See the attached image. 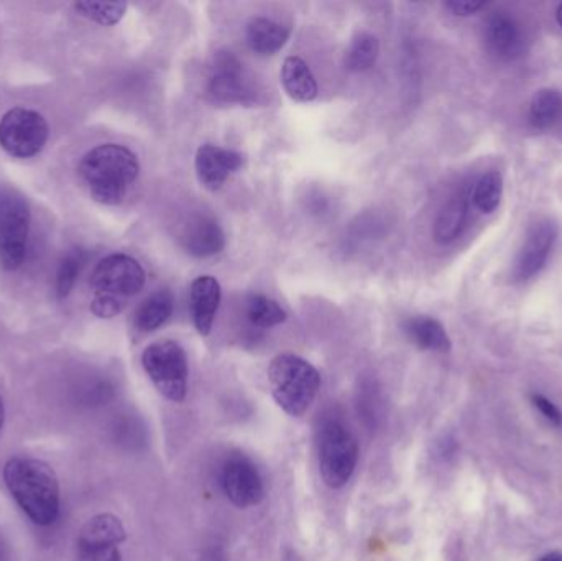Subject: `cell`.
<instances>
[{
	"label": "cell",
	"mask_w": 562,
	"mask_h": 561,
	"mask_svg": "<svg viewBox=\"0 0 562 561\" xmlns=\"http://www.w3.org/2000/svg\"><path fill=\"white\" fill-rule=\"evenodd\" d=\"M2 474L7 490L33 524L48 527L56 523L61 509V490L48 463L30 457L10 458Z\"/></svg>",
	"instance_id": "6da1fadb"
},
{
	"label": "cell",
	"mask_w": 562,
	"mask_h": 561,
	"mask_svg": "<svg viewBox=\"0 0 562 561\" xmlns=\"http://www.w3.org/2000/svg\"><path fill=\"white\" fill-rule=\"evenodd\" d=\"M140 173L137 155L119 144H102L79 161L78 175L92 200L108 206L121 204Z\"/></svg>",
	"instance_id": "7a4b0ae2"
},
{
	"label": "cell",
	"mask_w": 562,
	"mask_h": 561,
	"mask_svg": "<svg viewBox=\"0 0 562 561\" xmlns=\"http://www.w3.org/2000/svg\"><path fill=\"white\" fill-rule=\"evenodd\" d=\"M267 375L273 401L290 417H303L319 394V372L311 362L293 352L276 356Z\"/></svg>",
	"instance_id": "3957f363"
},
{
	"label": "cell",
	"mask_w": 562,
	"mask_h": 561,
	"mask_svg": "<svg viewBox=\"0 0 562 561\" xmlns=\"http://www.w3.org/2000/svg\"><path fill=\"white\" fill-rule=\"evenodd\" d=\"M317 467L329 490H342L352 480L359 463L356 435L337 417H324L317 427Z\"/></svg>",
	"instance_id": "277c9868"
},
{
	"label": "cell",
	"mask_w": 562,
	"mask_h": 561,
	"mask_svg": "<svg viewBox=\"0 0 562 561\" xmlns=\"http://www.w3.org/2000/svg\"><path fill=\"white\" fill-rule=\"evenodd\" d=\"M142 366L158 392L175 404L184 402L188 395L187 352L180 343L164 339L145 348Z\"/></svg>",
	"instance_id": "5b68a950"
},
{
	"label": "cell",
	"mask_w": 562,
	"mask_h": 561,
	"mask_svg": "<svg viewBox=\"0 0 562 561\" xmlns=\"http://www.w3.org/2000/svg\"><path fill=\"white\" fill-rule=\"evenodd\" d=\"M30 210L19 194L0 191V266L19 269L29 243Z\"/></svg>",
	"instance_id": "8992f818"
},
{
	"label": "cell",
	"mask_w": 562,
	"mask_h": 561,
	"mask_svg": "<svg viewBox=\"0 0 562 561\" xmlns=\"http://www.w3.org/2000/svg\"><path fill=\"white\" fill-rule=\"evenodd\" d=\"M48 124L36 111L13 108L0 121V147L15 158L35 157L48 141Z\"/></svg>",
	"instance_id": "52a82bcc"
},
{
	"label": "cell",
	"mask_w": 562,
	"mask_h": 561,
	"mask_svg": "<svg viewBox=\"0 0 562 561\" xmlns=\"http://www.w3.org/2000/svg\"><path fill=\"white\" fill-rule=\"evenodd\" d=\"M145 280L147 276L138 260L125 254H112L95 266L91 287L94 296H108L125 303L144 289Z\"/></svg>",
	"instance_id": "ba28073f"
},
{
	"label": "cell",
	"mask_w": 562,
	"mask_h": 561,
	"mask_svg": "<svg viewBox=\"0 0 562 561\" xmlns=\"http://www.w3.org/2000/svg\"><path fill=\"white\" fill-rule=\"evenodd\" d=\"M125 539L127 530L115 514H98L79 530L76 561H122Z\"/></svg>",
	"instance_id": "9c48e42d"
},
{
	"label": "cell",
	"mask_w": 562,
	"mask_h": 561,
	"mask_svg": "<svg viewBox=\"0 0 562 561\" xmlns=\"http://www.w3.org/2000/svg\"><path fill=\"white\" fill-rule=\"evenodd\" d=\"M220 484L227 500L239 507L259 506L266 500V484L257 464L243 453L231 455L221 467Z\"/></svg>",
	"instance_id": "30bf717a"
},
{
	"label": "cell",
	"mask_w": 562,
	"mask_h": 561,
	"mask_svg": "<svg viewBox=\"0 0 562 561\" xmlns=\"http://www.w3.org/2000/svg\"><path fill=\"white\" fill-rule=\"evenodd\" d=\"M558 239V229L551 221H538L527 231L524 244L515 257L512 280L528 282L547 267Z\"/></svg>",
	"instance_id": "8fae6325"
},
{
	"label": "cell",
	"mask_w": 562,
	"mask_h": 561,
	"mask_svg": "<svg viewBox=\"0 0 562 561\" xmlns=\"http://www.w3.org/2000/svg\"><path fill=\"white\" fill-rule=\"evenodd\" d=\"M210 96L221 104H249L254 92L244 75L243 63L233 52L220 49L214 55L210 76Z\"/></svg>",
	"instance_id": "7c38bea8"
},
{
	"label": "cell",
	"mask_w": 562,
	"mask_h": 561,
	"mask_svg": "<svg viewBox=\"0 0 562 561\" xmlns=\"http://www.w3.org/2000/svg\"><path fill=\"white\" fill-rule=\"evenodd\" d=\"M244 161L246 160L239 152L229 150L220 145H201L196 152V160H194L198 180L207 190H220L231 175L244 167Z\"/></svg>",
	"instance_id": "4fadbf2b"
},
{
	"label": "cell",
	"mask_w": 562,
	"mask_h": 561,
	"mask_svg": "<svg viewBox=\"0 0 562 561\" xmlns=\"http://www.w3.org/2000/svg\"><path fill=\"white\" fill-rule=\"evenodd\" d=\"M488 52L501 61H515L524 55L525 35L520 23L507 12L488 16L484 30Z\"/></svg>",
	"instance_id": "5bb4252c"
},
{
	"label": "cell",
	"mask_w": 562,
	"mask_h": 561,
	"mask_svg": "<svg viewBox=\"0 0 562 561\" xmlns=\"http://www.w3.org/2000/svg\"><path fill=\"white\" fill-rule=\"evenodd\" d=\"M220 282L214 277H198L191 283L190 308L191 318H193L194 328L201 336H207L213 329L214 319H216L217 310L221 305Z\"/></svg>",
	"instance_id": "9a60e30c"
},
{
	"label": "cell",
	"mask_w": 562,
	"mask_h": 561,
	"mask_svg": "<svg viewBox=\"0 0 562 561\" xmlns=\"http://www.w3.org/2000/svg\"><path fill=\"white\" fill-rule=\"evenodd\" d=\"M183 246L194 257L216 256L226 246V237L216 221L198 217L184 231Z\"/></svg>",
	"instance_id": "2e32d148"
},
{
	"label": "cell",
	"mask_w": 562,
	"mask_h": 561,
	"mask_svg": "<svg viewBox=\"0 0 562 561\" xmlns=\"http://www.w3.org/2000/svg\"><path fill=\"white\" fill-rule=\"evenodd\" d=\"M246 36L250 49L257 55H276L286 45L290 29L267 16H257L247 25Z\"/></svg>",
	"instance_id": "e0dca14e"
},
{
	"label": "cell",
	"mask_w": 562,
	"mask_h": 561,
	"mask_svg": "<svg viewBox=\"0 0 562 561\" xmlns=\"http://www.w3.org/2000/svg\"><path fill=\"white\" fill-rule=\"evenodd\" d=\"M281 82L284 91L297 102H310L317 98V82L310 66L300 56H288L281 66Z\"/></svg>",
	"instance_id": "ac0fdd59"
},
{
	"label": "cell",
	"mask_w": 562,
	"mask_h": 561,
	"mask_svg": "<svg viewBox=\"0 0 562 561\" xmlns=\"http://www.w3.org/2000/svg\"><path fill=\"white\" fill-rule=\"evenodd\" d=\"M403 328L413 345L425 349V351H451L452 343L448 332L438 319L431 318V316H413V318L406 319Z\"/></svg>",
	"instance_id": "d6986e66"
},
{
	"label": "cell",
	"mask_w": 562,
	"mask_h": 561,
	"mask_svg": "<svg viewBox=\"0 0 562 561\" xmlns=\"http://www.w3.org/2000/svg\"><path fill=\"white\" fill-rule=\"evenodd\" d=\"M469 198L458 193L446 201L435 221V239L439 244H451L461 236L468 223Z\"/></svg>",
	"instance_id": "ffe728a7"
},
{
	"label": "cell",
	"mask_w": 562,
	"mask_h": 561,
	"mask_svg": "<svg viewBox=\"0 0 562 561\" xmlns=\"http://www.w3.org/2000/svg\"><path fill=\"white\" fill-rule=\"evenodd\" d=\"M173 306V293L168 289L158 290L138 306L135 312V328L142 333L155 332L170 319Z\"/></svg>",
	"instance_id": "44dd1931"
},
{
	"label": "cell",
	"mask_w": 562,
	"mask_h": 561,
	"mask_svg": "<svg viewBox=\"0 0 562 561\" xmlns=\"http://www.w3.org/2000/svg\"><path fill=\"white\" fill-rule=\"evenodd\" d=\"M561 114L562 96L558 89L543 88L535 92L530 102V112H528L531 127L537 131H548L560 121Z\"/></svg>",
	"instance_id": "7402d4cb"
},
{
	"label": "cell",
	"mask_w": 562,
	"mask_h": 561,
	"mask_svg": "<svg viewBox=\"0 0 562 561\" xmlns=\"http://www.w3.org/2000/svg\"><path fill=\"white\" fill-rule=\"evenodd\" d=\"M379 53L380 43L376 36H373L372 33H359L350 42L344 63L349 71H367L375 65Z\"/></svg>",
	"instance_id": "603a6c76"
},
{
	"label": "cell",
	"mask_w": 562,
	"mask_h": 561,
	"mask_svg": "<svg viewBox=\"0 0 562 561\" xmlns=\"http://www.w3.org/2000/svg\"><path fill=\"white\" fill-rule=\"evenodd\" d=\"M502 198H504V178L498 171H487L479 178L472 193L474 206L481 213L492 214L501 206Z\"/></svg>",
	"instance_id": "cb8c5ba5"
},
{
	"label": "cell",
	"mask_w": 562,
	"mask_h": 561,
	"mask_svg": "<svg viewBox=\"0 0 562 561\" xmlns=\"http://www.w3.org/2000/svg\"><path fill=\"white\" fill-rule=\"evenodd\" d=\"M247 316L257 328H273L286 322L288 313L276 300L266 295H252L247 302Z\"/></svg>",
	"instance_id": "d4e9b609"
},
{
	"label": "cell",
	"mask_w": 562,
	"mask_h": 561,
	"mask_svg": "<svg viewBox=\"0 0 562 561\" xmlns=\"http://www.w3.org/2000/svg\"><path fill=\"white\" fill-rule=\"evenodd\" d=\"M86 256L82 249H71L58 266V272H56V296L59 300H65L66 296L71 293L72 287H75L76 280H78L79 273H81L82 267H85Z\"/></svg>",
	"instance_id": "484cf974"
},
{
	"label": "cell",
	"mask_w": 562,
	"mask_h": 561,
	"mask_svg": "<svg viewBox=\"0 0 562 561\" xmlns=\"http://www.w3.org/2000/svg\"><path fill=\"white\" fill-rule=\"evenodd\" d=\"M75 9L78 10L79 15L92 20V22L101 23V25H115L121 22L122 16L125 15L127 3L125 2H85L75 3Z\"/></svg>",
	"instance_id": "4316f807"
},
{
	"label": "cell",
	"mask_w": 562,
	"mask_h": 561,
	"mask_svg": "<svg viewBox=\"0 0 562 561\" xmlns=\"http://www.w3.org/2000/svg\"><path fill=\"white\" fill-rule=\"evenodd\" d=\"M531 404L550 424L557 425V427L562 425V412L554 405L553 401L544 397L543 394H533L531 395Z\"/></svg>",
	"instance_id": "83f0119b"
},
{
	"label": "cell",
	"mask_w": 562,
	"mask_h": 561,
	"mask_svg": "<svg viewBox=\"0 0 562 561\" xmlns=\"http://www.w3.org/2000/svg\"><path fill=\"white\" fill-rule=\"evenodd\" d=\"M125 303L117 300L108 299V296H94L91 303V312L99 318H114L124 310Z\"/></svg>",
	"instance_id": "f1b7e54d"
},
{
	"label": "cell",
	"mask_w": 562,
	"mask_h": 561,
	"mask_svg": "<svg viewBox=\"0 0 562 561\" xmlns=\"http://www.w3.org/2000/svg\"><path fill=\"white\" fill-rule=\"evenodd\" d=\"M484 0H449L446 2V9L458 16H471L484 9Z\"/></svg>",
	"instance_id": "f546056e"
},
{
	"label": "cell",
	"mask_w": 562,
	"mask_h": 561,
	"mask_svg": "<svg viewBox=\"0 0 562 561\" xmlns=\"http://www.w3.org/2000/svg\"><path fill=\"white\" fill-rule=\"evenodd\" d=\"M538 561H562L561 552H548L543 557H540Z\"/></svg>",
	"instance_id": "4dcf8cb0"
},
{
	"label": "cell",
	"mask_w": 562,
	"mask_h": 561,
	"mask_svg": "<svg viewBox=\"0 0 562 561\" xmlns=\"http://www.w3.org/2000/svg\"><path fill=\"white\" fill-rule=\"evenodd\" d=\"M3 424H5V404H3L2 395H0V434H2Z\"/></svg>",
	"instance_id": "1f68e13d"
},
{
	"label": "cell",
	"mask_w": 562,
	"mask_h": 561,
	"mask_svg": "<svg viewBox=\"0 0 562 561\" xmlns=\"http://www.w3.org/2000/svg\"><path fill=\"white\" fill-rule=\"evenodd\" d=\"M557 20H558V23H560V26L562 29V3H560V7H558Z\"/></svg>",
	"instance_id": "d6a6232c"
},
{
	"label": "cell",
	"mask_w": 562,
	"mask_h": 561,
	"mask_svg": "<svg viewBox=\"0 0 562 561\" xmlns=\"http://www.w3.org/2000/svg\"><path fill=\"white\" fill-rule=\"evenodd\" d=\"M3 559V549H2V546H0V561H2Z\"/></svg>",
	"instance_id": "836d02e7"
}]
</instances>
